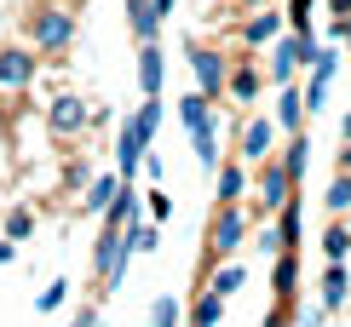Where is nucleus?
I'll return each instance as SVG.
<instances>
[{
  "label": "nucleus",
  "mask_w": 351,
  "mask_h": 327,
  "mask_svg": "<svg viewBox=\"0 0 351 327\" xmlns=\"http://www.w3.org/2000/svg\"><path fill=\"white\" fill-rule=\"evenodd\" d=\"M23 35H29V47L40 52V64H64L69 40H75V12H69L64 0H47V6H35L23 18Z\"/></svg>",
  "instance_id": "f257e3e1"
},
{
  "label": "nucleus",
  "mask_w": 351,
  "mask_h": 327,
  "mask_svg": "<svg viewBox=\"0 0 351 327\" xmlns=\"http://www.w3.org/2000/svg\"><path fill=\"white\" fill-rule=\"evenodd\" d=\"M247 230H254V213H247L242 201H219L213 207V224H208V264L237 259V247L247 241Z\"/></svg>",
  "instance_id": "f03ea898"
},
{
  "label": "nucleus",
  "mask_w": 351,
  "mask_h": 327,
  "mask_svg": "<svg viewBox=\"0 0 351 327\" xmlns=\"http://www.w3.org/2000/svg\"><path fill=\"white\" fill-rule=\"evenodd\" d=\"M317 47H323V40L311 35V29H294V35H276V47H271V69L265 75L282 86V81H294V69H305L317 57Z\"/></svg>",
  "instance_id": "7ed1b4c3"
},
{
  "label": "nucleus",
  "mask_w": 351,
  "mask_h": 327,
  "mask_svg": "<svg viewBox=\"0 0 351 327\" xmlns=\"http://www.w3.org/2000/svg\"><path fill=\"white\" fill-rule=\"evenodd\" d=\"M40 81V52L35 47H0V98H23Z\"/></svg>",
  "instance_id": "20e7f679"
},
{
  "label": "nucleus",
  "mask_w": 351,
  "mask_h": 327,
  "mask_svg": "<svg viewBox=\"0 0 351 327\" xmlns=\"http://www.w3.org/2000/svg\"><path fill=\"white\" fill-rule=\"evenodd\" d=\"M190 75H196V92H208L213 103L225 98V75H230V57L202 47V40H190Z\"/></svg>",
  "instance_id": "39448f33"
},
{
  "label": "nucleus",
  "mask_w": 351,
  "mask_h": 327,
  "mask_svg": "<svg viewBox=\"0 0 351 327\" xmlns=\"http://www.w3.org/2000/svg\"><path fill=\"white\" fill-rule=\"evenodd\" d=\"M288 196H294V178L282 172V161L265 155V161H259V184H254V218H271Z\"/></svg>",
  "instance_id": "423d86ee"
},
{
  "label": "nucleus",
  "mask_w": 351,
  "mask_h": 327,
  "mask_svg": "<svg viewBox=\"0 0 351 327\" xmlns=\"http://www.w3.org/2000/svg\"><path fill=\"white\" fill-rule=\"evenodd\" d=\"M86 121H93V109H86V98H75V92H58L47 103V127L58 132V138H81Z\"/></svg>",
  "instance_id": "0eeeda50"
},
{
  "label": "nucleus",
  "mask_w": 351,
  "mask_h": 327,
  "mask_svg": "<svg viewBox=\"0 0 351 327\" xmlns=\"http://www.w3.org/2000/svg\"><path fill=\"white\" fill-rule=\"evenodd\" d=\"M271 150H276V121H271V115H247V121H242V138H237V161L259 167Z\"/></svg>",
  "instance_id": "6e6552de"
},
{
  "label": "nucleus",
  "mask_w": 351,
  "mask_h": 327,
  "mask_svg": "<svg viewBox=\"0 0 351 327\" xmlns=\"http://www.w3.org/2000/svg\"><path fill=\"white\" fill-rule=\"evenodd\" d=\"M305 69H311V86H305V115H317V109H323V103H328V86H334V75H340V52H328V47H317V57H311V64H305Z\"/></svg>",
  "instance_id": "1a4fd4ad"
},
{
  "label": "nucleus",
  "mask_w": 351,
  "mask_h": 327,
  "mask_svg": "<svg viewBox=\"0 0 351 327\" xmlns=\"http://www.w3.org/2000/svg\"><path fill=\"white\" fill-rule=\"evenodd\" d=\"M144 150H150V132H144L133 115L121 121V132H115V172L133 184V172H138V161H144Z\"/></svg>",
  "instance_id": "9d476101"
},
{
  "label": "nucleus",
  "mask_w": 351,
  "mask_h": 327,
  "mask_svg": "<svg viewBox=\"0 0 351 327\" xmlns=\"http://www.w3.org/2000/svg\"><path fill=\"white\" fill-rule=\"evenodd\" d=\"M121 184H127L121 172H93V178L81 184V213H104V207L121 196Z\"/></svg>",
  "instance_id": "9b49d317"
},
{
  "label": "nucleus",
  "mask_w": 351,
  "mask_h": 327,
  "mask_svg": "<svg viewBox=\"0 0 351 327\" xmlns=\"http://www.w3.org/2000/svg\"><path fill=\"white\" fill-rule=\"evenodd\" d=\"M323 310L334 316V310H346V299H351V264L346 259H328V270H323Z\"/></svg>",
  "instance_id": "f8f14e48"
},
{
  "label": "nucleus",
  "mask_w": 351,
  "mask_h": 327,
  "mask_svg": "<svg viewBox=\"0 0 351 327\" xmlns=\"http://www.w3.org/2000/svg\"><path fill=\"white\" fill-rule=\"evenodd\" d=\"M162 75H167L162 47H156V40H138V92L156 98V92H162Z\"/></svg>",
  "instance_id": "ddd939ff"
},
{
  "label": "nucleus",
  "mask_w": 351,
  "mask_h": 327,
  "mask_svg": "<svg viewBox=\"0 0 351 327\" xmlns=\"http://www.w3.org/2000/svg\"><path fill=\"white\" fill-rule=\"evenodd\" d=\"M276 132H300L305 127V98H300V86L294 81H282V92H276Z\"/></svg>",
  "instance_id": "4468645a"
},
{
  "label": "nucleus",
  "mask_w": 351,
  "mask_h": 327,
  "mask_svg": "<svg viewBox=\"0 0 351 327\" xmlns=\"http://www.w3.org/2000/svg\"><path fill=\"white\" fill-rule=\"evenodd\" d=\"M271 293H276V299H294V293H300V252L294 247H282V252H276V270H271Z\"/></svg>",
  "instance_id": "2eb2a0df"
},
{
  "label": "nucleus",
  "mask_w": 351,
  "mask_h": 327,
  "mask_svg": "<svg viewBox=\"0 0 351 327\" xmlns=\"http://www.w3.org/2000/svg\"><path fill=\"white\" fill-rule=\"evenodd\" d=\"M276 35H282V12H259L254 6V18H242V47H271Z\"/></svg>",
  "instance_id": "dca6fc26"
},
{
  "label": "nucleus",
  "mask_w": 351,
  "mask_h": 327,
  "mask_svg": "<svg viewBox=\"0 0 351 327\" xmlns=\"http://www.w3.org/2000/svg\"><path fill=\"white\" fill-rule=\"evenodd\" d=\"M219 184H213V201H242L247 196V161H219Z\"/></svg>",
  "instance_id": "f3484780"
},
{
  "label": "nucleus",
  "mask_w": 351,
  "mask_h": 327,
  "mask_svg": "<svg viewBox=\"0 0 351 327\" xmlns=\"http://www.w3.org/2000/svg\"><path fill=\"white\" fill-rule=\"evenodd\" d=\"M225 98H237V103H254V98H259V69L247 64V57H237V64H230V75H225Z\"/></svg>",
  "instance_id": "a211bd4d"
},
{
  "label": "nucleus",
  "mask_w": 351,
  "mask_h": 327,
  "mask_svg": "<svg viewBox=\"0 0 351 327\" xmlns=\"http://www.w3.org/2000/svg\"><path fill=\"white\" fill-rule=\"evenodd\" d=\"M202 287H213V293H225V299H230V293H242V287H247V264L219 259L213 270H208V281H202Z\"/></svg>",
  "instance_id": "6ab92c4d"
},
{
  "label": "nucleus",
  "mask_w": 351,
  "mask_h": 327,
  "mask_svg": "<svg viewBox=\"0 0 351 327\" xmlns=\"http://www.w3.org/2000/svg\"><path fill=\"white\" fill-rule=\"evenodd\" d=\"M190 150H196V161H202V167H219V127H213V115H208V121H196V127H190Z\"/></svg>",
  "instance_id": "aec40b11"
},
{
  "label": "nucleus",
  "mask_w": 351,
  "mask_h": 327,
  "mask_svg": "<svg viewBox=\"0 0 351 327\" xmlns=\"http://www.w3.org/2000/svg\"><path fill=\"white\" fill-rule=\"evenodd\" d=\"M276 161H282V172L294 178V184L305 178V161H311V138H305V127H300V132H288V150L276 155Z\"/></svg>",
  "instance_id": "412c9836"
},
{
  "label": "nucleus",
  "mask_w": 351,
  "mask_h": 327,
  "mask_svg": "<svg viewBox=\"0 0 351 327\" xmlns=\"http://www.w3.org/2000/svg\"><path fill=\"white\" fill-rule=\"evenodd\" d=\"M323 259H351V224L346 218H334L323 230Z\"/></svg>",
  "instance_id": "4be33fe9"
},
{
  "label": "nucleus",
  "mask_w": 351,
  "mask_h": 327,
  "mask_svg": "<svg viewBox=\"0 0 351 327\" xmlns=\"http://www.w3.org/2000/svg\"><path fill=\"white\" fill-rule=\"evenodd\" d=\"M323 207H328V218H346V207H351V172H334V184L323 189Z\"/></svg>",
  "instance_id": "5701e85b"
},
{
  "label": "nucleus",
  "mask_w": 351,
  "mask_h": 327,
  "mask_svg": "<svg viewBox=\"0 0 351 327\" xmlns=\"http://www.w3.org/2000/svg\"><path fill=\"white\" fill-rule=\"evenodd\" d=\"M0 235L29 241V235H35V207H6V224H0Z\"/></svg>",
  "instance_id": "b1692460"
},
{
  "label": "nucleus",
  "mask_w": 351,
  "mask_h": 327,
  "mask_svg": "<svg viewBox=\"0 0 351 327\" xmlns=\"http://www.w3.org/2000/svg\"><path fill=\"white\" fill-rule=\"evenodd\" d=\"M190 322H225V293L202 287V293H196V304H190Z\"/></svg>",
  "instance_id": "393cba45"
},
{
  "label": "nucleus",
  "mask_w": 351,
  "mask_h": 327,
  "mask_svg": "<svg viewBox=\"0 0 351 327\" xmlns=\"http://www.w3.org/2000/svg\"><path fill=\"white\" fill-rule=\"evenodd\" d=\"M64 299H69V276H58V281H47V287L35 293V310L52 316V310H64Z\"/></svg>",
  "instance_id": "a878e982"
},
{
  "label": "nucleus",
  "mask_w": 351,
  "mask_h": 327,
  "mask_svg": "<svg viewBox=\"0 0 351 327\" xmlns=\"http://www.w3.org/2000/svg\"><path fill=\"white\" fill-rule=\"evenodd\" d=\"M213 115V98L208 92H190V98H179V121H184V132L196 127V121H208Z\"/></svg>",
  "instance_id": "bb28decb"
},
{
  "label": "nucleus",
  "mask_w": 351,
  "mask_h": 327,
  "mask_svg": "<svg viewBox=\"0 0 351 327\" xmlns=\"http://www.w3.org/2000/svg\"><path fill=\"white\" fill-rule=\"evenodd\" d=\"M127 241H133V252H156L162 247V224H138L133 218V224H127Z\"/></svg>",
  "instance_id": "cd10ccee"
},
{
  "label": "nucleus",
  "mask_w": 351,
  "mask_h": 327,
  "mask_svg": "<svg viewBox=\"0 0 351 327\" xmlns=\"http://www.w3.org/2000/svg\"><path fill=\"white\" fill-rule=\"evenodd\" d=\"M133 121H138L144 132H150V144H156V132H162V92H156V98H144V103H138V115H133Z\"/></svg>",
  "instance_id": "c85d7f7f"
},
{
  "label": "nucleus",
  "mask_w": 351,
  "mask_h": 327,
  "mask_svg": "<svg viewBox=\"0 0 351 327\" xmlns=\"http://www.w3.org/2000/svg\"><path fill=\"white\" fill-rule=\"evenodd\" d=\"M311 12H317V0H288L282 23H294V29H311Z\"/></svg>",
  "instance_id": "c756f323"
},
{
  "label": "nucleus",
  "mask_w": 351,
  "mask_h": 327,
  "mask_svg": "<svg viewBox=\"0 0 351 327\" xmlns=\"http://www.w3.org/2000/svg\"><path fill=\"white\" fill-rule=\"evenodd\" d=\"M179 316H184V310H179V299H167V293L150 304V322H162V327H167V322H179Z\"/></svg>",
  "instance_id": "7c9ffc66"
},
{
  "label": "nucleus",
  "mask_w": 351,
  "mask_h": 327,
  "mask_svg": "<svg viewBox=\"0 0 351 327\" xmlns=\"http://www.w3.org/2000/svg\"><path fill=\"white\" fill-rule=\"evenodd\" d=\"M144 207H150V218H156V224H167V218H173V201L162 196V189H150V201H144Z\"/></svg>",
  "instance_id": "2f4dec72"
},
{
  "label": "nucleus",
  "mask_w": 351,
  "mask_h": 327,
  "mask_svg": "<svg viewBox=\"0 0 351 327\" xmlns=\"http://www.w3.org/2000/svg\"><path fill=\"white\" fill-rule=\"evenodd\" d=\"M86 178H93V172H86V161H69V167H64V189H81Z\"/></svg>",
  "instance_id": "473e14b6"
},
{
  "label": "nucleus",
  "mask_w": 351,
  "mask_h": 327,
  "mask_svg": "<svg viewBox=\"0 0 351 327\" xmlns=\"http://www.w3.org/2000/svg\"><path fill=\"white\" fill-rule=\"evenodd\" d=\"M259 252H271V259H276V252H282V241H276V230H271V224L259 230Z\"/></svg>",
  "instance_id": "72a5a7b5"
},
{
  "label": "nucleus",
  "mask_w": 351,
  "mask_h": 327,
  "mask_svg": "<svg viewBox=\"0 0 351 327\" xmlns=\"http://www.w3.org/2000/svg\"><path fill=\"white\" fill-rule=\"evenodd\" d=\"M6 264H18V241H12V235H0V270H6Z\"/></svg>",
  "instance_id": "f704fd0d"
},
{
  "label": "nucleus",
  "mask_w": 351,
  "mask_h": 327,
  "mask_svg": "<svg viewBox=\"0 0 351 327\" xmlns=\"http://www.w3.org/2000/svg\"><path fill=\"white\" fill-rule=\"evenodd\" d=\"M340 172H351V138H346V150H340Z\"/></svg>",
  "instance_id": "c9c22d12"
},
{
  "label": "nucleus",
  "mask_w": 351,
  "mask_h": 327,
  "mask_svg": "<svg viewBox=\"0 0 351 327\" xmlns=\"http://www.w3.org/2000/svg\"><path fill=\"white\" fill-rule=\"evenodd\" d=\"M328 6H334V12H340V18H346V12H351V0H328Z\"/></svg>",
  "instance_id": "e433bc0d"
},
{
  "label": "nucleus",
  "mask_w": 351,
  "mask_h": 327,
  "mask_svg": "<svg viewBox=\"0 0 351 327\" xmlns=\"http://www.w3.org/2000/svg\"><path fill=\"white\" fill-rule=\"evenodd\" d=\"M340 138H351V109H346V121H340Z\"/></svg>",
  "instance_id": "4c0bfd02"
},
{
  "label": "nucleus",
  "mask_w": 351,
  "mask_h": 327,
  "mask_svg": "<svg viewBox=\"0 0 351 327\" xmlns=\"http://www.w3.org/2000/svg\"><path fill=\"white\" fill-rule=\"evenodd\" d=\"M242 6H247V12H254V6H265V0H242Z\"/></svg>",
  "instance_id": "58836bf2"
},
{
  "label": "nucleus",
  "mask_w": 351,
  "mask_h": 327,
  "mask_svg": "<svg viewBox=\"0 0 351 327\" xmlns=\"http://www.w3.org/2000/svg\"><path fill=\"white\" fill-rule=\"evenodd\" d=\"M346 224H351V207H346Z\"/></svg>",
  "instance_id": "ea45409f"
},
{
  "label": "nucleus",
  "mask_w": 351,
  "mask_h": 327,
  "mask_svg": "<svg viewBox=\"0 0 351 327\" xmlns=\"http://www.w3.org/2000/svg\"><path fill=\"white\" fill-rule=\"evenodd\" d=\"M346 264H351V259H346Z\"/></svg>",
  "instance_id": "a19ab883"
}]
</instances>
